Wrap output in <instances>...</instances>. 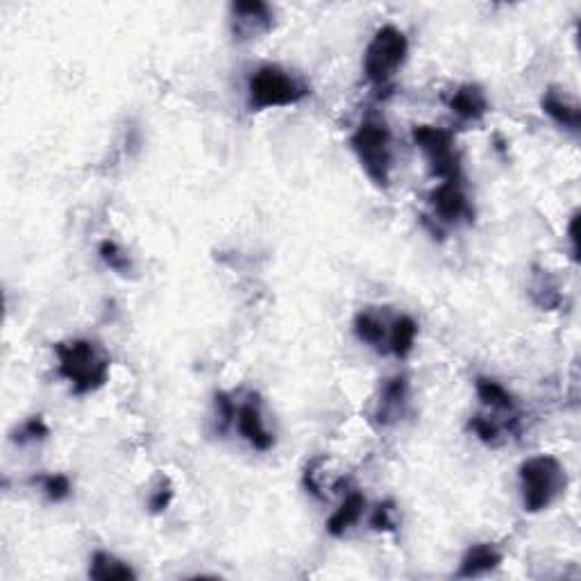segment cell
<instances>
[{"label": "cell", "instance_id": "1", "mask_svg": "<svg viewBox=\"0 0 581 581\" xmlns=\"http://www.w3.org/2000/svg\"><path fill=\"white\" fill-rule=\"evenodd\" d=\"M55 355L59 359V375L71 382L75 393H92L110 377V357L87 339L57 343Z\"/></svg>", "mask_w": 581, "mask_h": 581}, {"label": "cell", "instance_id": "2", "mask_svg": "<svg viewBox=\"0 0 581 581\" xmlns=\"http://www.w3.org/2000/svg\"><path fill=\"white\" fill-rule=\"evenodd\" d=\"M520 490H523V506L529 514L545 511L559 495L566 490V468L557 456L538 454L527 459L518 471Z\"/></svg>", "mask_w": 581, "mask_h": 581}, {"label": "cell", "instance_id": "3", "mask_svg": "<svg viewBox=\"0 0 581 581\" xmlns=\"http://www.w3.org/2000/svg\"><path fill=\"white\" fill-rule=\"evenodd\" d=\"M350 145L370 182L380 189H389L393 150H391V130L384 120L365 119L352 135Z\"/></svg>", "mask_w": 581, "mask_h": 581}, {"label": "cell", "instance_id": "4", "mask_svg": "<svg viewBox=\"0 0 581 581\" xmlns=\"http://www.w3.org/2000/svg\"><path fill=\"white\" fill-rule=\"evenodd\" d=\"M307 96L309 89L303 82H298L291 73L273 66V64L257 68L248 80V105L252 111L298 105Z\"/></svg>", "mask_w": 581, "mask_h": 581}, {"label": "cell", "instance_id": "5", "mask_svg": "<svg viewBox=\"0 0 581 581\" xmlns=\"http://www.w3.org/2000/svg\"><path fill=\"white\" fill-rule=\"evenodd\" d=\"M409 39L395 25H384L370 39L364 53V73L368 82L377 87H386L398 68L407 62Z\"/></svg>", "mask_w": 581, "mask_h": 581}, {"label": "cell", "instance_id": "6", "mask_svg": "<svg viewBox=\"0 0 581 581\" xmlns=\"http://www.w3.org/2000/svg\"><path fill=\"white\" fill-rule=\"evenodd\" d=\"M413 144L423 150L429 162L434 178L443 182H462V157L454 148V135L445 128L416 126L413 128Z\"/></svg>", "mask_w": 581, "mask_h": 581}, {"label": "cell", "instance_id": "7", "mask_svg": "<svg viewBox=\"0 0 581 581\" xmlns=\"http://www.w3.org/2000/svg\"><path fill=\"white\" fill-rule=\"evenodd\" d=\"M275 25V14L264 0H241L232 5V34L236 41H252L268 34Z\"/></svg>", "mask_w": 581, "mask_h": 581}, {"label": "cell", "instance_id": "8", "mask_svg": "<svg viewBox=\"0 0 581 581\" xmlns=\"http://www.w3.org/2000/svg\"><path fill=\"white\" fill-rule=\"evenodd\" d=\"M429 205L436 212V216L445 223H456L462 218L472 221V209L468 205V198L463 193L462 182H443L429 193Z\"/></svg>", "mask_w": 581, "mask_h": 581}, {"label": "cell", "instance_id": "9", "mask_svg": "<svg viewBox=\"0 0 581 581\" xmlns=\"http://www.w3.org/2000/svg\"><path fill=\"white\" fill-rule=\"evenodd\" d=\"M236 427H239L241 436L251 443L255 450L266 452L275 445L273 434L266 429L264 418H261L260 402H257V398H255V402H245L236 409Z\"/></svg>", "mask_w": 581, "mask_h": 581}, {"label": "cell", "instance_id": "10", "mask_svg": "<svg viewBox=\"0 0 581 581\" xmlns=\"http://www.w3.org/2000/svg\"><path fill=\"white\" fill-rule=\"evenodd\" d=\"M409 398V382L407 377H393L384 384L380 404H377L375 418L380 425H393L404 416Z\"/></svg>", "mask_w": 581, "mask_h": 581}, {"label": "cell", "instance_id": "11", "mask_svg": "<svg viewBox=\"0 0 581 581\" xmlns=\"http://www.w3.org/2000/svg\"><path fill=\"white\" fill-rule=\"evenodd\" d=\"M502 559H505V554L495 548L493 543H477L463 554L462 566H459V572H456V575L462 577V579L486 575V572L495 570V568L500 566Z\"/></svg>", "mask_w": 581, "mask_h": 581}, {"label": "cell", "instance_id": "12", "mask_svg": "<svg viewBox=\"0 0 581 581\" xmlns=\"http://www.w3.org/2000/svg\"><path fill=\"white\" fill-rule=\"evenodd\" d=\"M450 110L463 120H480L489 111V98L480 84H462L447 101Z\"/></svg>", "mask_w": 581, "mask_h": 581}, {"label": "cell", "instance_id": "13", "mask_svg": "<svg viewBox=\"0 0 581 581\" xmlns=\"http://www.w3.org/2000/svg\"><path fill=\"white\" fill-rule=\"evenodd\" d=\"M541 105H543V111L554 120V123H557V126L566 128V130L575 132V135L579 132V128H581L579 105H575V102L568 101V98L563 96L559 89H548L543 96V101H541Z\"/></svg>", "mask_w": 581, "mask_h": 581}, {"label": "cell", "instance_id": "14", "mask_svg": "<svg viewBox=\"0 0 581 581\" xmlns=\"http://www.w3.org/2000/svg\"><path fill=\"white\" fill-rule=\"evenodd\" d=\"M364 506H365L364 495L352 490V493L346 497V502H343V505L331 514V518L327 520V532H330L331 536H343L352 524L359 523L361 514H364Z\"/></svg>", "mask_w": 581, "mask_h": 581}, {"label": "cell", "instance_id": "15", "mask_svg": "<svg viewBox=\"0 0 581 581\" xmlns=\"http://www.w3.org/2000/svg\"><path fill=\"white\" fill-rule=\"evenodd\" d=\"M529 295H532V300L538 307L548 309V312L557 309L563 300L561 291H559V284L554 282L552 275L543 268H533L532 284H529Z\"/></svg>", "mask_w": 581, "mask_h": 581}, {"label": "cell", "instance_id": "16", "mask_svg": "<svg viewBox=\"0 0 581 581\" xmlns=\"http://www.w3.org/2000/svg\"><path fill=\"white\" fill-rule=\"evenodd\" d=\"M89 577L96 581H119V579H136V572L126 561L116 559L110 552H96L89 568Z\"/></svg>", "mask_w": 581, "mask_h": 581}, {"label": "cell", "instance_id": "17", "mask_svg": "<svg viewBox=\"0 0 581 581\" xmlns=\"http://www.w3.org/2000/svg\"><path fill=\"white\" fill-rule=\"evenodd\" d=\"M416 337H418V322L413 321L411 316H400L395 318L393 330H391L389 348L398 359H404V357L411 355L413 343H416Z\"/></svg>", "mask_w": 581, "mask_h": 581}, {"label": "cell", "instance_id": "18", "mask_svg": "<svg viewBox=\"0 0 581 581\" xmlns=\"http://www.w3.org/2000/svg\"><path fill=\"white\" fill-rule=\"evenodd\" d=\"M475 389L480 400L484 402V407L495 409V411H514L515 409L514 395H511L500 382L489 380V377H480V380L475 382Z\"/></svg>", "mask_w": 581, "mask_h": 581}, {"label": "cell", "instance_id": "19", "mask_svg": "<svg viewBox=\"0 0 581 581\" xmlns=\"http://www.w3.org/2000/svg\"><path fill=\"white\" fill-rule=\"evenodd\" d=\"M355 334L359 341L373 348H382L386 339V325L375 312H359L355 318Z\"/></svg>", "mask_w": 581, "mask_h": 581}, {"label": "cell", "instance_id": "20", "mask_svg": "<svg viewBox=\"0 0 581 581\" xmlns=\"http://www.w3.org/2000/svg\"><path fill=\"white\" fill-rule=\"evenodd\" d=\"M98 252H101V260L105 261L107 266H110L111 270H116V273L126 275L128 270H130V257L126 255V252L120 251L119 245L114 243V241H102L101 248H98Z\"/></svg>", "mask_w": 581, "mask_h": 581}, {"label": "cell", "instance_id": "21", "mask_svg": "<svg viewBox=\"0 0 581 581\" xmlns=\"http://www.w3.org/2000/svg\"><path fill=\"white\" fill-rule=\"evenodd\" d=\"M44 493L50 502H62L71 495V480L66 475H48L41 480Z\"/></svg>", "mask_w": 581, "mask_h": 581}, {"label": "cell", "instance_id": "22", "mask_svg": "<svg viewBox=\"0 0 581 581\" xmlns=\"http://www.w3.org/2000/svg\"><path fill=\"white\" fill-rule=\"evenodd\" d=\"M46 436H48V425L44 423L41 416H32V418H30L28 423L16 432L14 441L23 445V443H30V441H44Z\"/></svg>", "mask_w": 581, "mask_h": 581}, {"label": "cell", "instance_id": "23", "mask_svg": "<svg viewBox=\"0 0 581 581\" xmlns=\"http://www.w3.org/2000/svg\"><path fill=\"white\" fill-rule=\"evenodd\" d=\"M471 429L477 434V436H480V441L489 443V445H497V443H500V436H502L500 425L493 423L490 418H484V416H475V418L471 420Z\"/></svg>", "mask_w": 581, "mask_h": 581}, {"label": "cell", "instance_id": "24", "mask_svg": "<svg viewBox=\"0 0 581 581\" xmlns=\"http://www.w3.org/2000/svg\"><path fill=\"white\" fill-rule=\"evenodd\" d=\"M171 502H173V486L163 477L157 489L153 490V495H150V511H153V514H162V511L169 509Z\"/></svg>", "mask_w": 581, "mask_h": 581}, {"label": "cell", "instance_id": "25", "mask_svg": "<svg viewBox=\"0 0 581 581\" xmlns=\"http://www.w3.org/2000/svg\"><path fill=\"white\" fill-rule=\"evenodd\" d=\"M395 505L393 502H382L380 506L375 509L373 518H370V527L375 529V532H395Z\"/></svg>", "mask_w": 581, "mask_h": 581}, {"label": "cell", "instance_id": "26", "mask_svg": "<svg viewBox=\"0 0 581 581\" xmlns=\"http://www.w3.org/2000/svg\"><path fill=\"white\" fill-rule=\"evenodd\" d=\"M216 409H218V416H221V432H225L227 427H230L232 423L236 420V404L232 402L230 395L227 393H216Z\"/></svg>", "mask_w": 581, "mask_h": 581}, {"label": "cell", "instance_id": "27", "mask_svg": "<svg viewBox=\"0 0 581 581\" xmlns=\"http://www.w3.org/2000/svg\"><path fill=\"white\" fill-rule=\"evenodd\" d=\"M322 456H318V459H313V462H309L307 471H304V489L309 490V493L316 497V500H325V493H322L321 484H318L316 475H318V463H321Z\"/></svg>", "mask_w": 581, "mask_h": 581}, {"label": "cell", "instance_id": "28", "mask_svg": "<svg viewBox=\"0 0 581 581\" xmlns=\"http://www.w3.org/2000/svg\"><path fill=\"white\" fill-rule=\"evenodd\" d=\"M568 236L572 243V260L579 261V214H572L570 227H568Z\"/></svg>", "mask_w": 581, "mask_h": 581}]
</instances>
